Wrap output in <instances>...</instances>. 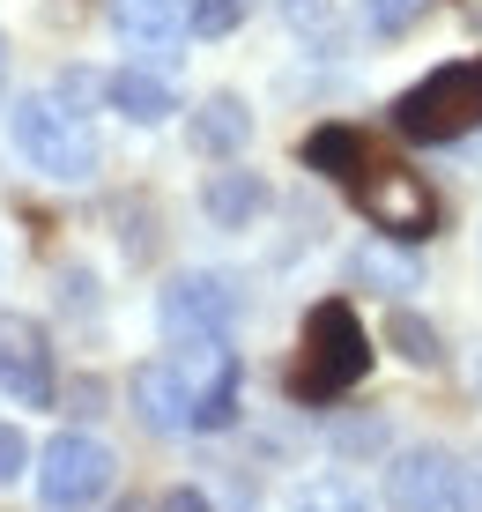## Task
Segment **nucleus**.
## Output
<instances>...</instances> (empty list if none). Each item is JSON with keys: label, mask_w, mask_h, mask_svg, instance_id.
I'll use <instances>...</instances> for the list:
<instances>
[{"label": "nucleus", "mask_w": 482, "mask_h": 512, "mask_svg": "<svg viewBox=\"0 0 482 512\" xmlns=\"http://www.w3.org/2000/svg\"><path fill=\"white\" fill-rule=\"evenodd\" d=\"M364 372H371V334H364V320H356V305H342V297L312 305L305 334H297L290 394L297 401H342Z\"/></svg>", "instance_id": "obj_1"}, {"label": "nucleus", "mask_w": 482, "mask_h": 512, "mask_svg": "<svg viewBox=\"0 0 482 512\" xmlns=\"http://www.w3.org/2000/svg\"><path fill=\"white\" fill-rule=\"evenodd\" d=\"M8 141H15V156H23L30 171H45V179H60V186L97 179V134H89L82 112H67L52 90H30L8 112Z\"/></svg>", "instance_id": "obj_2"}, {"label": "nucleus", "mask_w": 482, "mask_h": 512, "mask_svg": "<svg viewBox=\"0 0 482 512\" xmlns=\"http://www.w3.org/2000/svg\"><path fill=\"white\" fill-rule=\"evenodd\" d=\"M475 127H482V52L431 67L416 90L394 97V134L401 141H460Z\"/></svg>", "instance_id": "obj_3"}, {"label": "nucleus", "mask_w": 482, "mask_h": 512, "mask_svg": "<svg viewBox=\"0 0 482 512\" xmlns=\"http://www.w3.org/2000/svg\"><path fill=\"white\" fill-rule=\"evenodd\" d=\"M30 475H38V505L45 512H89V505L112 498L119 453L104 446L97 431H60V438H45V446H38Z\"/></svg>", "instance_id": "obj_4"}, {"label": "nucleus", "mask_w": 482, "mask_h": 512, "mask_svg": "<svg viewBox=\"0 0 482 512\" xmlns=\"http://www.w3.org/2000/svg\"><path fill=\"white\" fill-rule=\"evenodd\" d=\"M349 201L364 208L386 238H431V231H438V193L423 186L408 164H394L386 149L364 156V171L349 179Z\"/></svg>", "instance_id": "obj_5"}, {"label": "nucleus", "mask_w": 482, "mask_h": 512, "mask_svg": "<svg viewBox=\"0 0 482 512\" xmlns=\"http://www.w3.org/2000/svg\"><path fill=\"white\" fill-rule=\"evenodd\" d=\"M230 320H238V282L216 268H186L156 290V327L171 342H223Z\"/></svg>", "instance_id": "obj_6"}, {"label": "nucleus", "mask_w": 482, "mask_h": 512, "mask_svg": "<svg viewBox=\"0 0 482 512\" xmlns=\"http://www.w3.org/2000/svg\"><path fill=\"white\" fill-rule=\"evenodd\" d=\"M386 505L394 512H460V461L445 446H408L386 461Z\"/></svg>", "instance_id": "obj_7"}, {"label": "nucleus", "mask_w": 482, "mask_h": 512, "mask_svg": "<svg viewBox=\"0 0 482 512\" xmlns=\"http://www.w3.org/2000/svg\"><path fill=\"white\" fill-rule=\"evenodd\" d=\"M0 394L15 409H52L60 372H52V342L38 320H0Z\"/></svg>", "instance_id": "obj_8"}, {"label": "nucleus", "mask_w": 482, "mask_h": 512, "mask_svg": "<svg viewBox=\"0 0 482 512\" xmlns=\"http://www.w3.org/2000/svg\"><path fill=\"white\" fill-rule=\"evenodd\" d=\"M112 23H119V38L134 45V60H156V67H171L178 60V45L193 38V0H112Z\"/></svg>", "instance_id": "obj_9"}, {"label": "nucleus", "mask_w": 482, "mask_h": 512, "mask_svg": "<svg viewBox=\"0 0 482 512\" xmlns=\"http://www.w3.org/2000/svg\"><path fill=\"white\" fill-rule=\"evenodd\" d=\"M267 208H275V186H267L260 171H245V164H223V171L201 179V216L216 223V231H253Z\"/></svg>", "instance_id": "obj_10"}, {"label": "nucleus", "mask_w": 482, "mask_h": 512, "mask_svg": "<svg viewBox=\"0 0 482 512\" xmlns=\"http://www.w3.org/2000/svg\"><path fill=\"white\" fill-rule=\"evenodd\" d=\"M127 401H134V416L149 423V431H193V386H186V372H178V357L141 364V372L127 379Z\"/></svg>", "instance_id": "obj_11"}, {"label": "nucleus", "mask_w": 482, "mask_h": 512, "mask_svg": "<svg viewBox=\"0 0 482 512\" xmlns=\"http://www.w3.org/2000/svg\"><path fill=\"white\" fill-rule=\"evenodd\" d=\"M104 104H112L119 119H134V127H164V119L178 112V90H171V75L164 67H112L104 75Z\"/></svg>", "instance_id": "obj_12"}, {"label": "nucleus", "mask_w": 482, "mask_h": 512, "mask_svg": "<svg viewBox=\"0 0 482 512\" xmlns=\"http://www.w3.org/2000/svg\"><path fill=\"white\" fill-rule=\"evenodd\" d=\"M245 141H253V112H245V97H201V112H193V149L201 156H238Z\"/></svg>", "instance_id": "obj_13"}, {"label": "nucleus", "mask_w": 482, "mask_h": 512, "mask_svg": "<svg viewBox=\"0 0 482 512\" xmlns=\"http://www.w3.org/2000/svg\"><path fill=\"white\" fill-rule=\"evenodd\" d=\"M379 149V141H371L364 127H319V134H305V164L312 171H327V179H356V171H364V156Z\"/></svg>", "instance_id": "obj_14"}, {"label": "nucleus", "mask_w": 482, "mask_h": 512, "mask_svg": "<svg viewBox=\"0 0 482 512\" xmlns=\"http://www.w3.org/2000/svg\"><path fill=\"white\" fill-rule=\"evenodd\" d=\"M386 349H394L401 364H416V372H438V364H445V342H438V327L423 320L416 305H394V312H386Z\"/></svg>", "instance_id": "obj_15"}, {"label": "nucleus", "mask_w": 482, "mask_h": 512, "mask_svg": "<svg viewBox=\"0 0 482 512\" xmlns=\"http://www.w3.org/2000/svg\"><path fill=\"white\" fill-rule=\"evenodd\" d=\"M282 512H371V498L349 475H305V483L282 490Z\"/></svg>", "instance_id": "obj_16"}, {"label": "nucleus", "mask_w": 482, "mask_h": 512, "mask_svg": "<svg viewBox=\"0 0 482 512\" xmlns=\"http://www.w3.org/2000/svg\"><path fill=\"white\" fill-rule=\"evenodd\" d=\"M275 15H282V30H290V38L327 45L334 23H342V0H275Z\"/></svg>", "instance_id": "obj_17"}, {"label": "nucleus", "mask_w": 482, "mask_h": 512, "mask_svg": "<svg viewBox=\"0 0 482 512\" xmlns=\"http://www.w3.org/2000/svg\"><path fill=\"white\" fill-rule=\"evenodd\" d=\"M431 15V0H364V23L371 38H408V30Z\"/></svg>", "instance_id": "obj_18"}, {"label": "nucleus", "mask_w": 482, "mask_h": 512, "mask_svg": "<svg viewBox=\"0 0 482 512\" xmlns=\"http://www.w3.org/2000/svg\"><path fill=\"white\" fill-rule=\"evenodd\" d=\"M245 23V0H193V38H230V30Z\"/></svg>", "instance_id": "obj_19"}, {"label": "nucleus", "mask_w": 482, "mask_h": 512, "mask_svg": "<svg viewBox=\"0 0 482 512\" xmlns=\"http://www.w3.org/2000/svg\"><path fill=\"white\" fill-rule=\"evenodd\" d=\"M356 275L386 282V290H416V268H408V260H394V253H364V260H356Z\"/></svg>", "instance_id": "obj_20"}, {"label": "nucleus", "mask_w": 482, "mask_h": 512, "mask_svg": "<svg viewBox=\"0 0 482 512\" xmlns=\"http://www.w3.org/2000/svg\"><path fill=\"white\" fill-rule=\"evenodd\" d=\"M30 461H38V453H30V438L15 431V423H0V490L15 483V475H23Z\"/></svg>", "instance_id": "obj_21"}, {"label": "nucleus", "mask_w": 482, "mask_h": 512, "mask_svg": "<svg viewBox=\"0 0 482 512\" xmlns=\"http://www.w3.org/2000/svg\"><path fill=\"white\" fill-rule=\"evenodd\" d=\"M149 512H216V498H208L201 483H171V490H164V498H156Z\"/></svg>", "instance_id": "obj_22"}, {"label": "nucleus", "mask_w": 482, "mask_h": 512, "mask_svg": "<svg viewBox=\"0 0 482 512\" xmlns=\"http://www.w3.org/2000/svg\"><path fill=\"white\" fill-rule=\"evenodd\" d=\"M52 97H60L67 112H89V97H104V82H97V75H75V67H67V75H60V90H52Z\"/></svg>", "instance_id": "obj_23"}, {"label": "nucleus", "mask_w": 482, "mask_h": 512, "mask_svg": "<svg viewBox=\"0 0 482 512\" xmlns=\"http://www.w3.org/2000/svg\"><path fill=\"white\" fill-rule=\"evenodd\" d=\"M60 290H67V305H97V275L89 268H60Z\"/></svg>", "instance_id": "obj_24"}, {"label": "nucleus", "mask_w": 482, "mask_h": 512, "mask_svg": "<svg viewBox=\"0 0 482 512\" xmlns=\"http://www.w3.org/2000/svg\"><path fill=\"white\" fill-rule=\"evenodd\" d=\"M460 512H482V453L460 461Z\"/></svg>", "instance_id": "obj_25"}, {"label": "nucleus", "mask_w": 482, "mask_h": 512, "mask_svg": "<svg viewBox=\"0 0 482 512\" xmlns=\"http://www.w3.org/2000/svg\"><path fill=\"white\" fill-rule=\"evenodd\" d=\"M0 97H8V30H0Z\"/></svg>", "instance_id": "obj_26"}]
</instances>
